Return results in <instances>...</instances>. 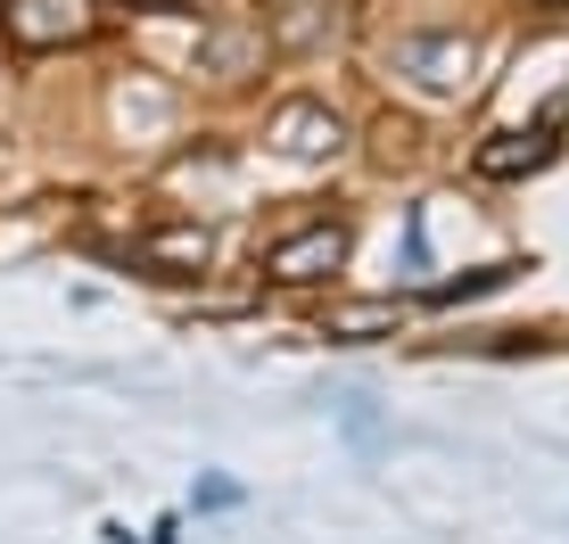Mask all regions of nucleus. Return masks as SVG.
I'll use <instances>...</instances> for the list:
<instances>
[{
    "mask_svg": "<svg viewBox=\"0 0 569 544\" xmlns=\"http://www.w3.org/2000/svg\"><path fill=\"white\" fill-rule=\"evenodd\" d=\"M0 33L17 50H67L91 33V9L83 0H0Z\"/></svg>",
    "mask_w": 569,
    "mask_h": 544,
    "instance_id": "obj_1",
    "label": "nucleus"
},
{
    "mask_svg": "<svg viewBox=\"0 0 569 544\" xmlns=\"http://www.w3.org/2000/svg\"><path fill=\"white\" fill-rule=\"evenodd\" d=\"M339 264H347V223H306L298 240H281V248L264 256V272H272L281 289H313V281H330Z\"/></svg>",
    "mask_w": 569,
    "mask_h": 544,
    "instance_id": "obj_2",
    "label": "nucleus"
},
{
    "mask_svg": "<svg viewBox=\"0 0 569 544\" xmlns=\"http://www.w3.org/2000/svg\"><path fill=\"white\" fill-rule=\"evenodd\" d=\"M397 67H413L429 91H462L470 83V42H462V33H405Z\"/></svg>",
    "mask_w": 569,
    "mask_h": 544,
    "instance_id": "obj_3",
    "label": "nucleus"
},
{
    "mask_svg": "<svg viewBox=\"0 0 569 544\" xmlns=\"http://www.w3.org/2000/svg\"><path fill=\"white\" fill-rule=\"evenodd\" d=\"M397 330H405V305L397 298H330L322 305V339L363 346V339H397Z\"/></svg>",
    "mask_w": 569,
    "mask_h": 544,
    "instance_id": "obj_4",
    "label": "nucleus"
},
{
    "mask_svg": "<svg viewBox=\"0 0 569 544\" xmlns=\"http://www.w3.org/2000/svg\"><path fill=\"white\" fill-rule=\"evenodd\" d=\"M272 141H281L289 158H330V149H339V115L313 108V100H289L272 115Z\"/></svg>",
    "mask_w": 569,
    "mask_h": 544,
    "instance_id": "obj_5",
    "label": "nucleus"
},
{
    "mask_svg": "<svg viewBox=\"0 0 569 544\" xmlns=\"http://www.w3.org/2000/svg\"><path fill=\"white\" fill-rule=\"evenodd\" d=\"M545 158H553V132H496L479 149V173L487 182H512V173H537Z\"/></svg>",
    "mask_w": 569,
    "mask_h": 544,
    "instance_id": "obj_6",
    "label": "nucleus"
},
{
    "mask_svg": "<svg viewBox=\"0 0 569 544\" xmlns=\"http://www.w3.org/2000/svg\"><path fill=\"white\" fill-rule=\"evenodd\" d=\"M141 256H149V264H182V272H207L214 240H207L199 223H173V231H149V240H141Z\"/></svg>",
    "mask_w": 569,
    "mask_h": 544,
    "instance_id": "obj_7",
    "label": "nucleus"
},
{
    "mask_svg": "<svg viewBox=\"0 0 569 544\" xmlns=\"http://www.w3.org/2000/svg\"><path fill=\"white\" fill-rule=\"evenodd\" d=\"M124 9H141V17H173V9H190V0H124Z\"/></svg>",
    "mask_w": 569,
    "mask_h": 544,
    "instance_id": "obj_8",
    "label": "nucleus"
},
{
    "mask_svg": "<svg viewBox=\"0 0 569 544\" xmlns=\"http://www.w3.org/2000/svg\"><path fill=\"white\" fill-rule=\"evenodd\" d=\"M553 9H561V0H553Z\"/></svg>",
    "mask_w": 569,
    "mask_h": 544,
    "instance_id": "obj_9",
    "label": "nucleus"
}]
</instances>
